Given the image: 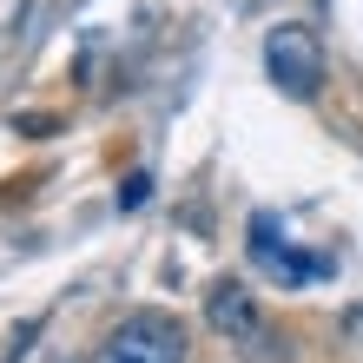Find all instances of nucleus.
<instances>
[{"label":"nucleus","mask_w":363,"mask_h":363,"mask_svg":"<svg viewBox=\"0 0 363 363\" xmlns=\"http://www.w3.org/2000/svg\"><path fill=\"white\" fill-rule=\"evenodd\" d=\"M205 317H211V330L231 337L238 350L271 357V350H264V344H271V324H264V311L251 304V291H245V284H231V277H225V284H211V291H205Z\"/></svg>","instance_id":"20e7f679"},{"label":"nucleus","mask_w":363,"mask_h":363,"mask_svg":"<svg viewBox=\"0 0 363 363\" xmlns=\"http://www.w3.org/2000/svg\"><path fill=\"white\" fill-rule=\"evenodd\" d=\"M93 363H185V324L165 311H133L99 344Z\"/></svg>","instance_id":"f257e3e1"},{"label":"nucleus","mask_w":363,"mask_h":363,"mask_svg":"<svg viewBox=\"0 0 363 363\" xmlns=\"http://www.w3.org/2000/svg\"><path fill=\"white\" fill-rule=\"evenodd\" d=\"M251 258H258L264 277H277V284H317V277H330V258H317V251H297L291 238H277V218L271 211H258L251 218Z\"/></svg>","instance_id":"7ed1b4c3"},{"label":"nucleus","mask_w":363,"mask_h":363,"mask_svg":"<svg viewBox=\"0 0 363 363\" xmlns=\"http://www.w3.org/2000/svg\"><path fill=\"white\" fill-rule=\"evenodd\" d=\"M145 191H152V179H145V172H139V179H125V191H119V205H145Z\"/></svg>","instance_id":"39448f33"},{"label":"nucleus","mask_w":363,"mask_h":363,"mask_svg":"<svg viewBox=\"0 0 363 363\" xmlns=\"http://www.w3.org/2000/svg\"><path fill=\"white\" fill-rule=\"evenodd\" d=\"M264 73L277 79V93L317 99V86H324V47H317V33L297 27V20L271 27V33H264Z\"/></svg>","instance_id":"f03ea898"}]
</instances>
